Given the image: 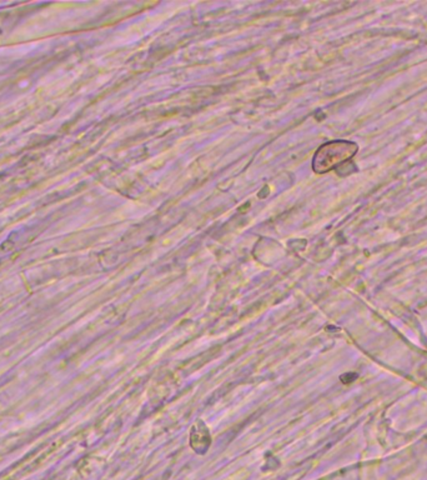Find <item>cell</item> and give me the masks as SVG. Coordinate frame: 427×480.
I'll use <instances>...</instances> for the list:
<instances>
[{"label": "cell", "mask_w": 427, "mask_h": 480, "mask_svg": "<svg viewBox=\"0 0 427 480\" xmlns=\"http://www.w3.org/2000/svg\"><path fill=\"white\" fill-rule=\"evenodd\" d=\"M359 151V145L348 140H334L319 148L312 160L315 173L323 174L352 159Z\"/></svg>", "instance_id": "1"}, {"label": "cell", "mask_w": 427, "mask_h": 480, "mask_svg": "<svg viewBox=\"0 0 427 480\" xmlns=\"http://www.w3.org/2000/svg\"><path fill=\"white\" fill-rule=\"evenodd\" d=\"M357 376H359L357 374H345V375L341 376V379H343L344 383H351L353 382Z\"/></svg>", "instance_id": "2"}]
</instances>
